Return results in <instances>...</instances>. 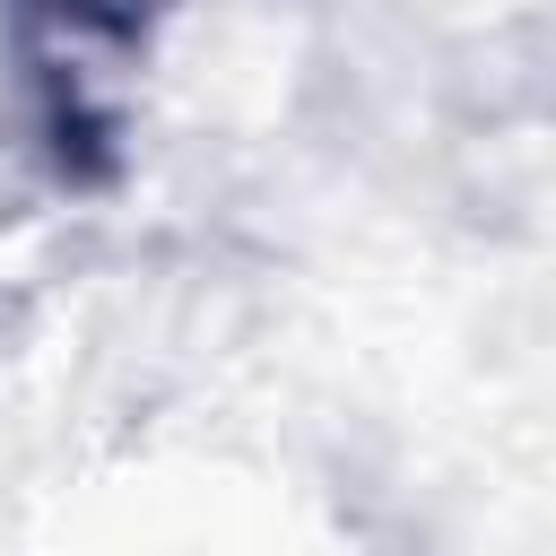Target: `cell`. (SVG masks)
Masks as SVG:
<instances>
[{
  "label": "cell",
  "mask_w": 556,
  "mask_h": 556,
  "mask_svg": "<svg viewBox=\"0 0 556 556\" xmlns=\"http://www.w3.org/2000/svg\"><path fill=\"white\" fill-rule=\"evenodd\" d=\"M52 9H61V17H87V26H122L139 0H52Z\"/></svg>",
  "instance_id": "cell-1"
}]
</instances>
